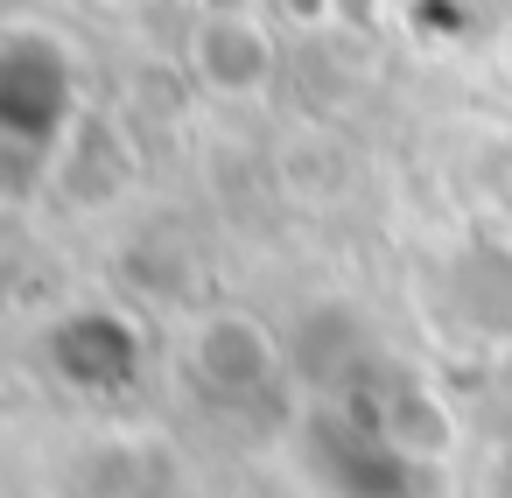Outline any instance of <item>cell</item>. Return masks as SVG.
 Here are the masks:
<instances>
[{"mask_svg":"<svg viewBox=\"0 0 512 498\" xmlns=\"http://www.w3.org/2000/svg\"><path fill=\"white\" fill-rule=\"evenodd\" d=\"M106 8H141V0H106Z\"/></svg>","mask_w":512,"mask_h":498,"instance_id":"cell-2","label":"cell"},{"mask_svg":"<svg viewBox=\"0 0 512 498\" xmlns=\"http://www.w3.org/2000/svg\"><path fill=\"white\" fill-rule=\"evenodd\" d=\"M197 71H204L211 92H232V99L260 92L267 71H274L267 29H260L253 15H204V22H197Z\"/></svg>","mask_w":512,"mask_h":498,"instance_id":"cell-1","label":"cell"}]
</instances>
